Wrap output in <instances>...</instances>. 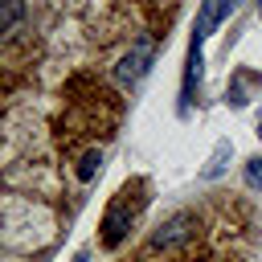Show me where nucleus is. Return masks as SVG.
Returning <instances> with one entry per match:
<instances>
[{"label": "nucleus", "instance_id": "4", "mask_svg": "<svg viewBox=\"0 0 262 262\" xmlns=\"http://www.w3.org/2000/svg\"><path fill=\"white\" fill-rule=\"evenodd\" d=\"M229 156H233V143H229V139H221V143L213 147V156L205 160V168H201V180H217V176L229 168Z\"/></svg>", "mask_w": 262, "mask_h": 262}, {"label": "nucleus", "instance_id": "1", "mask_svg": "<svg viewBox=\"0 0 262 262\" xmlns=\"http://www.w3.org/2000/svg\"><path fill=\"white\" fill-rule=\"evenodd\" d=\"M139 188H143V184H123L119 196L111 201V209H106V217H102V246H106V250L123 246L131 221L139 217V209H143V196H135Z\"/></svg>", "mask_w": 262, "mask_h": 262}, {"label": "nucleus", "instance_id": "8", "mask_svg": "<svg viewBox=\"0 0 262 262\" xmlns=\"http://www.w3.org/2000/svg\"><path fill=\"white\" fill-rule=\"evenodd\" d=\"M246 188H254V192H262V156H254V160H246Z\"/></svg>", "mask_w": 262, "mask_h": 262}, {"label": "nucleus", "instance_id": "10", "mask_svg": "<svg viewBox=\"0 0 262 262\" xmlns=\"http://www.w3.org/2000/svg\"><path fill=\"white\" fill-rule=\"evenodd\" d=\"M258 16H262V0H258Z\"/></svg>", "mask_w": 262, "mask_h": 262}, {"label": "nucleus", "instance_id": "5", "mask_svg": "<svg viewBox=\"0 0 262 262\" xmlns=\"http://www.w3.org/2000/svg\"><path fill=\"white\" fill-rule=\"evenodd\" d=\"M217 20H221V0H205V4H201V20H196L192 41H205V37L217 29Z\"/></svg>", "mask_w": 262, "mask_h": 262}, {"label": "nucleus", "instance_id": "2", "mask_svg": "<svg viewBox=\"0 0 262 262\" xmlns=\"http://www.w3.org/2000/svg\"><path fill=\"white\" fill-rule=\"evenodd\" d=\"M196 213H172L156 233H151V250H176V246H184V242H192L196 237Z\"/></svg>", "mask_w": 262, "mask_h": 262}, {"label": "nucleus", "instance_id": "9", "mask_svg": "<svg viewBox=\"0 0 262 262\" xmlns=\"http://www.w3.org/2000/svg\"><path fill=\"white\" fill-rule=\"evenodd\" d=\"M258 139H262V115H258Z\"/></svg>", "mask_w": 262, "mask_h": 262}, {"label": "nucleus", "instance_id": "7", "mask_svg": "<svg viewBox=\"0 0 262 262\" xmlns=\"http://www.w3.org/2000/svg\"><path fill=\"white\" fill-rule=\"evenodd\" d=\"M98 168H102V151H98V147H90V151L78 160V180H82V184H86V180H94V172H98Z\"/></svg>", "mask_w": 262, "mask_h": 262}, {"label": "nucleus", "instance_id": "6", "mask_svg": "<svg viewBox=\"0 0 262 262\" xmlns=\"http://www.w3.org/2000/svg\"><path fill=\"white\" fill-rule=\"evenodd\" d=\"M20 20H25V0H4V25H0L4 41H12V37H16Z\"/></svg>", "mask_w": 262, "mask_h": 262}, {"label": "nucleus", "instance_id": "3", "mask_svg": "<svg viewBox=\"0 0 262 262\" xmlns=\"http://www.w3.org/2000/svg\"><path fill=\"white\" fill-rule=\"evenodd\" d=\"M151 57H156L151 37H139V41L123 53V61H119V70H115V74H119V82H123V86H135V82L151 70Z\"/></svg>", "mask_w": 262, "mask_h": 262}]
</instances>
